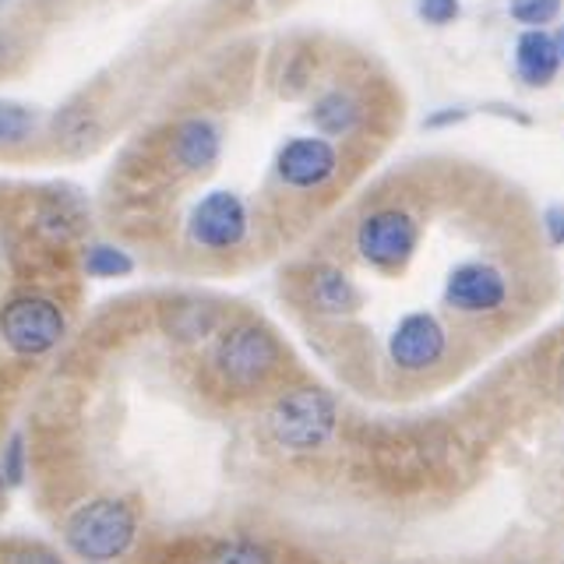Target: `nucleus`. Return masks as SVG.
I'll return each instance as SVG.
<instances>
[{
  "label": "nucleus",
  "instance_id": "1",
  "mask_svg": "<svg viewBox=\"0 0 564 564\" xmlns=\"http://www.w3.org/2000/svg\"><path fill=\"white\" fill-rule=\"evenodd\" d=\"M134 511L117 498H99L82 505L64 525V540L70 554H78L88 564H106L128 554L134 543Z\"/></svg>",
  "mask_w": 564,
  "mask_h": 564
},
{
  "label": "nucleus",
  "instance_id": "2",
  "mask_svg": "<svg viewBox=\"0 0 564 564\" xmlns=\"http://www.w3.org/2000/svg\"><path fill=\"white\" fill-rule=\"evenodd\" d=\"M282 364V349L269 328L254 322H243L223 332L212 352V367L223 378V384L237 388V392H254L269 381Z\"/></svg>",
  "mask_w": 564,
  "mask_h": 564
},
{
  "label": "nucleus",
  "instance_id": "3",
  "mask_svg": "<svg viewBox=\"0 0 564 564\" xmlns=\"http://www.w3.org/2000/svg\"><path fill=\"white\" fill-rule=\"evenodd\" d=\"M416 243H420V223L402 205L370 208L357 223V234H352L357 254L378 272H402L416 254Z\"/></svg>",
  "mask_w": 564,
  "mask_h": 564
},
{
  "label": "nucleus",
  "instance_id": "4",
  "mask_svg": "<svg viewBox=\"0 0 564 564\" xmlns=\"http://www.w3.org/2000/svg\"><path fill=\"white\" fill-rule=\"evenodd\" d=\"M335 402L322 388H296V392L282 395L269 413V431L275 445L290 452H314L322 448L335 431Z\"/></svg>",
  "mask_w": 564,
  "mask_h": 564
},
{
  "label": "nucleus",
  "instance_id": "5",
  "mask_svg": "<svg viewBox=\"0 0 564 564\" xmlns=\"http://www.w3.org/2000/svg\"><path fill=\"white\" fill-rule=\"evenodd\" d=\"M64 335V314L46 296H18L0 311V339L18 357H43Z\"/></svg>",
  "mask_w": 564,
  "mask_h": 564
},
{
  "label": "nucleus",
  "instance_id": "6",
  "mask_svg": "<svg viewBox=\"0 0 564 564\" xmlns=\"http://www.w3.org/2000/svg\"><path fill=\"white\" fill-rule=\"evenodd\" d=\"M247 226H251V216H247V205L240 194L212 191L194 205L187 234L194 243L205 247V251H234V247L243 243Z\"/></svg>",
  "mask_w": 564,
  "mask_h": 564
},
{
  "label": "nucleus",
  "instance_id": "7",
  "mask_svg": "<svg viewBox=\"0 0 564 564\" xmlns=\"http://www.w3.org/2000/svg\"><path fill=\"white\" fill-rule=\"evenodd\" d=\"M335 173H339V152L325 134L290 138L275 152V176L290 191H322L335 181Z\"/></svg>",
  "mask_w": 564,
  "mask_h": 564
},
{
  "label": "nucleus",
  "instance_id": "8",
  "mask_svg": "<svg viewBox=\"0 0 564 564\" xmlns=\"http://www.w3.org/2000/svg\"><path fill=\"white\" fill-rule=\"evenodd\" d=\"M445 304L458 314H494L508 304V275L494 261L473 258L455 264L445 282Z\"/></svg>",
  "mask_w": 564,
  "mask_h": 564
},
{
  "label": "nucleus",
  "instance_id": "9",
  "mask_svg": "<svg viewBox=\"0 0 564 564\" xmlns=\"http://www.w3.org/2000/svg\"><path fill=\"white\" fill-rule=\"evenodd\" d=\"M445 349H448V332L427 311H410L405 317H399L395 332L388 335V357H392L395 367L413 370V375L441 364Z\"/></svg>",
  "mask_w": 564,
  "mask_h": 564
},
{
  "label": "nucleus",
  "instance_id": "10",
  "mask_svg": "<svg viewBox=\"0 0 564 564\" xmlns=\"http://www.w3.org/2000/svg\"><path fill=\"white\" fill-rule=\"evenodd\" d=\"M219 152H223V134L212 120L187 117L173 128L170 155L184 173H205L208 166H216Z\"/></svg>",
  "mask_w": 564,
  "mask_h": 564
},
{
  "label": "nucleus",
  "instance_id": "11",
  "mask_svg": "<svg viewBox=\"0 0 564 564\" xmlns=\"http://www.w3.org/2000/svg\"><path fill=\"white\" fill-rule=\"evenodd\" d=\"M557 40L543 29H525L516 43V70L529 88H546L561 70Z\"/></svg>",
  "mask_w": 564,
  "mask_h": 564
},
{
  "label": "nucleus",
  "instance_id": "12",
  "mask_svg": "<svg viewBox=\"0 0 564 564\" xmlns=\"http://www.w3.org/2000/svg\"><path fill=\"white\" fill-rule=\"evenodd\" d=\"M311 120L325 138H343V134H352L360 128L364 102L352 96L349 88H332V93H325L322 99L314 102Z\"/></svg>",
  "mask_w": 564,
  "mask_h": 564
},
{
  "label": "nucleus",
  "instance_id": "13",
  "mask_svg": "<svg viewBox=\"0 0 564 564\" xmlns=\"http://www.w3.org/2000/svg\"><path fill=\"white\" fill-rule=\"evenodd\" d=\"M307 290H311V304L325 314H346L360 304V293L352 286V279L343 269H335V264H317L311 272Z\"/></svg>",
  "mask_w": 564,
  "mask_h": 564
},
{
  "label": "nucleus",
  "instance_id": "14",
  "mask_svg": "<svg viewBox=\"0 0 564 564\" xmlns=\"http://www.w3.org/2000/svg\"><path fill=\"white\" fill-rule=\"evenodd\" d=\"M99 123L88 110H64L57 117V145H64L67 152H85L96 141Z\"/></svg>",
  "mask_w": 564,
  "mask_h": 564
},
{
  "label": "nucleus",
  "instance_id": "15",
  "mask_svg": "<svg viewBox=\"0 0 564 564\" xmlns=\"http://www.w3.org/2000/svg\"><path fill=\"white\" fill-rule=\"evenodd\" d=\"M85 272L96 275V279H123V275L134 272V261L128 251H120V247L93 243L85 251Z\"/></svg>",
  "mask_w": 564,
  "mask_h": 564
},
{
  "label": "nucleus",
  "instance_id": "16",
  "mask_svg": "<svg viewBox=\"0 0 564 564\" xmlns=\"http://www.w3.org/2000/svg\"><path fill=\"white\" fill-rule=\"evenodd\" d=\"M35 123H40V113H35L32 106L0 99V145H18V141L32 138Z\"/></svg>",
  "mask_w": 564,
  "mask_h": 564
},
{
  "label": "nucleus",
  "instance_id": "17",
  "mask_svg": "<svg viewBox=\"0 0 564 564\" xmlns=\"http://www.w3.org/2000/svg\"><path fill=\"white\" fill-rule=\"evenodd\" d=\"M508 11L516 22H522L529 29H543L561 14V0H511Z\"/></svg>",
  "mask_w": 564,
  "mask_h": 564
},
{
  "label": "nucleus",
  "instance_id": "18",
  "mask_svg": "<svg viewBox=\"0 0 564 564\" xmlns=\"http://www.w3.org/2000/svg\"><path fill=\"white\" fill-rule=\"evenodd\" d=\"M176 322H173V332L181 335V339H198L202 332H208L212 325H216V317H212L208 307H198V304H191V307H176Z\"/></svg>",
  "mask_w": 564,
  "mask_h": 564
},
{
  "label": "nucleus",
  "instance_id": "19",
  "mask_svg": "<svg viewBox=\"0 0 564 564\" xmlns=\"http://www.w3.org/2000/svg\"><path fill=\"white\" fill-rule=\"evenodd\" d=\"M416 14L427 25H452L458 18V0H416Z\"/></svg>",
  "mask_w": 564,
  "mask_h": 564
},
{
  "label": "nucleus",
  "instance_id": "20",
  "mask_svg": "<svg viewBox=\"0 0 564 564\" xmlns=\"http://www.w3.org/2000/svg\"><path fill=\"white\" fill-rule=\"evenodd\" d=\"M4 480L14 487V484H22V476H25V448H22V437H11V445H8V452H4Z\"/></svg>",
  "mask_w": 564,
  "mask_h": 564
},
{
  "label": "nucleus",
  "instance_id": "21",
  "mask_svg": "<svg viewBox=\"0 0 564 564\" xmlns=\"http://www.w3.org/2000/svg\"><path fill=\"white\" fill-rule=\"evenodd\" d=\"M219 564H272V561L254 543H234L229 551H223Z\"/></svg>",
  "mask_w": 564,
  "mask_h": 564
},
{
  "label": "nucleus",
  "instance_id": "22",
  "mask_svg": "<svg viewBox=\"0 0 564 564\" xmlns=\"http://www.w3.org/2000/svg\"><path fill=\"white\" fill-rule=\"evenodd\" d=\"M543 229L554 247H564V205H551L543 212Z\"/></svg>",
  "mask_w": 564,
  "mask_h": 564
},
{
  "label": "nucleus",
  "instance_id": "23",
  "mask_svg": "<svg viewBox=\"0 0 564 564\" xmlns=\"http://www.w3.org/2000/svg\"><path fill=\"white\" fill-rule=\"evenodd\" d=\"M458 120H466V110H445V113H434L423 120V128H445V123H458Z\"/></svg>",
  "mask_w": 564,
  "mask_h": 564
},
{
  "label": "nucleus",
  "instance_id": "24",
  "mask_svg": "<svg viewBox=\"0 0 564 564\" xmlns=\"http://www.w3.org/2000/svg\"><path fill=\"white\" fill-rule=\"evenodd\" d=\"M11 564H61V561L53 557L50 551H25V554H18Z\"/></svg>",
  "mask_w": 564,
  "mask_h": 564
},
{
  "label": "nucleus",
  "instance_id": "25",
  "mask_svg": "<svg viewBox=\"0 0 564 564\" xmlns=\"http://www.w3.org/2000/svg\"><path fill=\"white\" fill-rule=\"evenodd\" d=\"M554 40H557V50H561V61H564V29H561V32L554 35Z\"/></svg>",
  "mask_w": 564,
  "mask_h": 564
},
{
  "label": "nucleus",
  "instance_id": "26",
  "mask_svg": "<svg viewBox=\"0 0 564 564\" xmlns=\"http://www.w3.org/2000/svg\"><path fill=\"white\" fill-rule=\"evenodd\" d=\"M4 487H8V480H4V473H0V508H4Z\"/></svg>",
  "mask_w": 564,
  "mask_h": 564
},
{
  "label": "nucleus",
  "instance_id": "27",
  "mask_svg": "<svg viewBox=\"0 0 564 564\" xmlns=\"http://www.w3.org/2000/svg\"><path fill=\"white\" fill-rule=\"evenodd\" d=\"M0 4H4V0H0Z\"/></svg>",
  "mask_w": 564,
  "mask_h": 564
}]
</instances>
